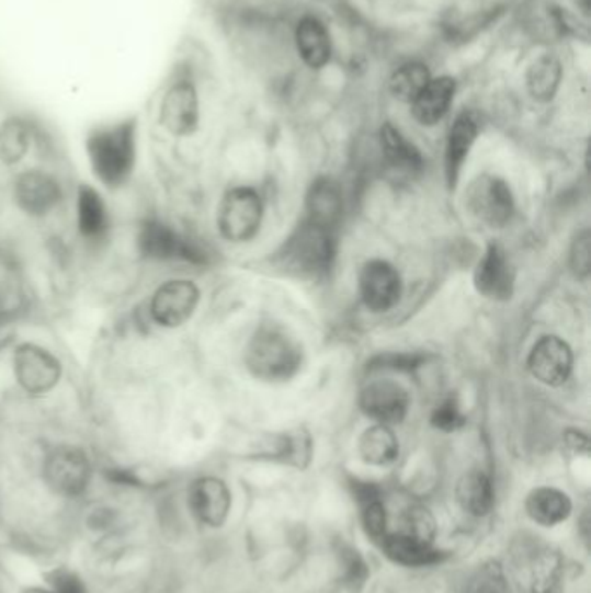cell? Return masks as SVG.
<instances>
[{"label": "cell", "instance_id": "1", "mask_svg": "<svg viewBox=\"0 0 591 593\" xmlns=\"http://www.w3.org/2000/svg\"><path fill=\"white\" fill-rule=\"evenodd\" d=\"M139 124L134 116L95 125L86 136L92 174L107 190H121L133 179L139 151Z\"/></svg>", "mask_w": 591, "mask_h": 593}, {"label": "cell", "instance_id": "2", "mask_svg": "<svg viewBox=\"0 0 591 593\" xmlns=\"http://www.w3.org/2000/svg\"><path fill=\"white\" fill-rule=\"evenodd\" d=\"M336 255V231L304 220L280 247L274 262L288 276L318 282L330 274Z\"/></svg>", "mask_w": 591, "mask_h": 593}, {"label": "cell", "instance_id": "3", "mask_svg": "<svg viewBox=\"0 0 591 593\" xmlns=\"http://www.w3.org/2000/svg\"><path fill=\"white\" fill-rule=\"evenodd\" d=\"M303 362V345L280 324H261L245 347V365L264 383H286L298 374Z\"/></svg>", "mask_w": 591, "mask_h": 593}, {"label": "cell", "instance_id": "4", "mask_svg": "<svg viewBox=\"0 0 591 593\" xmlns=\"http://www.w3.org/2000/svg\"><path fill=\"white\" fill-rule=\"evenodd\" d=\"M137 250L146 261L155 262H190V264H207V250L198 240L178 231L174 226L158 217H146L137 229Z\"/></svg>", "mask_w": 591, "mask_h": 593}, {"label": "cell", "instance_id": "5", "mask_svg": "<svg viewBox=\"0 0 591 593\" xmlns=\"http://www.w3.org/2000/svg\"><path fill=\"white\" fill-rule=\"evenodd\" d=\"M202 118L198 85L190 73H175L167 83L158 104V122L174 137H190Z\"/></svg>", "mask_w": 591, "mask_h": 593}, {"label": "cell", "instance_id": "6", "mask_svg": "<svg viewBox=\"0 0 591 593\" xmlns=\"http://www.w3.org/2000/svg\"><path fill=\"white\" fill-rule=\"evenodd\" d=\"M264 204L259 193L249 186L229 190L217 210V228L220 237L231 243L252 240L261 229Z\"/></svg>", "mask_w": 591, "mask_h": 593}, {"label": "cell", "instance_id": "7", "mask_svg": "<svg viewBox=\"0 0 591 593\" xmlns=\"http://www.w3.org/2000/svg\"><path fill=\"white\" fill-rule=\"evenodd\" d=\"M465 205L471 216L489 228H503L515 210L512 190L497 175H477L465 192Z\"/></svg>", "mask_w": 591, "mask_h": 593}, {"label": "cell", "instance_id": "8", "mask_svg": "<svg viewBox=\"0 0 591 593\" xmlns=\"http://www.w3.org/2000/svg\"><path fill=\"white\" fill-rule=\"evenodd\" d=\"M14 378L30 396L49 395L61 380L62 366L49 349L25 342L13 354Z\"/></svg>", "mask_w": 591, "mask_h": 593}, {"label": "cell", "instance_id": "9", "mask_svg": "<svg viewBox=\"0 0 591 593\" xmlns=\"http://www.w3.org/2000/svg\"><path fill=\"white\" fill-rule=\"evenodd\" d=\"M91 460L82 448L61 444L50 449L44 461V478L54 493L73 498L88 490L91 482Z\"/></svg>", "mask_w": 591, "mask_h": 593}, {"label": "cell", "instance_id": "10", "mask_svg": "<svg viewBox=\"0 0 591 593\" xmlns=\"http://www.w3.org/2000/svg\"><path fill=\"white\" fill-rule=\"evenodd\" d=\"M198 285L191 280H169L151 295L149 316L161 328H179L191 320L200 304Z\"/></svg>", "mask_w": 591, "mask_h": 593}, {"label": "cell", "instance_id": "11", "mask_svg": "<svg viewBox=\"0 0 591 593\" xmlns=\"http://www.w3.org/2000/svg\"><path fill=\"white\" fill-rule=\"evenodd\" d=\"M575 356L564 339L555 335L542 337L531 349L527 369L537 383L548 387H560L571 377Z\"/></svg>", "mask_w": 591, "mask_h": 593}, {"label": "cell", "instance_id": "12", "mask_svg": "<svg viewBox=\"0 0 591 593\" xmlns=\"http://www.w3.org/2000/svg\"><path fill=\"white\" fill-rule=\"evenodd\" d=\"M14 202L26 216L44 217L61 204L62 187L54 175L32 169L14 179Z\"/></svg>", "mask_w": 591, "mask_h": 593}, {"label": "cell", "instance_id": "13", "mask_svg": "<svg viewBox=\"0 0 591 593\" xmlns=\"http://www.w3.org/2000/svg\"><path fill=\"white\" fill-rule=\"evenodd\" d=\"M401 292V274L390 262L375 259L364 264L360 273V294L370 311H389L399 303Z\"/></svg>", "mask_w": 591, "mask_h": 593}, {"label": "cell", "instance_id": "14", "mask_svg": "<svg viewBox=\"0 0 591 593\" xmlns=\"http://www.w3.org/2000/svg\"><path fill=\"white\" fill-rule=\"evenodd\" d=\"M360 408L364 415L390 427L408 415L410 395L393 380H376L361 390Z\"/></svg>", "mask_w": 591, "mask_h": 593}, {"label": "cell", "instance_id": "15", "mask_svg": "<svg viewBox=\"0 0 591 593\" xmlns=\"http://www.w3.org/2000/svg\"><path fill=\"white\" fill-rule=\"evenodd\" d=\"M474 285L486 299L509 300L515 287V270L509 255L497 243H491L477 264Z\"/></svg>", "mask_w": 591, "mask_h": 593}, {"label": "cell", "instance_id": "16", "mask_svg": "<svg viewBox=\"0 0 591 593\" xmlns=\"http://www.w3.org/2000/svg\"><path fill=\"white\" fill-rule=\"evenodd\" d=\"M191 512L205 526L219 527L231 511V491L217 478L196 479L190 488Z\"/></svg>", "mask_w": 591, "mask_h": 593}, {"label": "cell", "instance_id": "17", "mask_svg": "<svg viewBox=\"0 0 591 593\" xmlns=\"http://www.w3.org/2000/svg\"><path fill=\"white\" fill-rule=\"evenodd\" d=\"M77 228L80 237L91 243H100L112 228V219L103 196L89 184H80L77 192Z\"/></svg>", "mask_w": 591, "mask_h": 593}, {"label": "cell", "instance_id": "18", "mask_svg": "<svg viewBox=\"0 0 591 593\" xmlns=\"http://www.w3.org/2000/svg\"><path fill=\"white\" fill-rule=\"evenodd\" d=\"M479 130V121L470 112L456 116L455 124L451 125L446 142V178L450 186H455L458 181L459 172L477 141Z\"/></svg>", "mask_w": 591, "mask_h": 593}, {"label": "cell", "instance_id": "19", "mask_svg": "<svg viewBox=\"0 0 591 593\" xmlns=\"http://www.w3.org/2000/svg\"><path fill=\"white\" fill-rule=\"evenodd\" d=\"M455 94L456 82L451 77L430 80L427 88L411 103L414 121L427 127L439 124L450 112Z\"/></svg>", "mask_w": 591, "mask_h": 593}, {"label": "cell", "instance_id": "20", "mask_svg": "<svg viewBox=\"0 0 591 593\" xmlns=\"http://www.w3.org/2000/svg\"><path fill=\"white\" fill-rule=\"evenodd\" d=\"M380 545L385 556L394 560L396 565L408 566V568L434 566L444 559V554L432 547V544H427L406 533H396V535L387 533Z\"/></svg>", "mask_w": 591, "mask_h": 593}, {"label": "cell", "instance_id": "21", "mask_svg": "<svg viewBox=\"0 0 591 593\" xmlns=\"http://www.w3.org/2000/svg\"><path fill=\"white\" fill-rule=\"evenodd\" d=\"M342 193L339 184L331 179L321 178L312 183L307 193V220L325 228L336 229L342 217Z\"/></svg>", "mask_w": 591, "mask_h": 593}, {"label": "cell", "instance_id": "22", "mask_svg": "<svg viewBox=\"0 0 591 593\" xmlns=\"http://www.w3.org/2000/svg\"><path fill=\"white\" fill-rule=\"evenodd\" d=\"M295 42H297L298 55L304 59L307 67L319 70L330 61V32L318 18L307 16L298 21Z\"/></svg>", "mask_w": 591, "mask_h": 593}, {"label": "cell", "instance_id": "23", "mask_svg": "<svg viewBox=\"0 0 591 593\" xmlns=\"http://www.w3.org/2000/svg\"><path fill=\"white\" fill-rule=\"evenodd\" d=\"M525 511L542 526H555L571 515L572 503L564 491L555 488H537L531 491Z\"/></svg>", "mask_w": 591, "mask_h": 593}, {"label": "cell", "instance_id": "24", "mask_svg": "<svg viewBox=\"0 0 591 593\" xmlns=\"http://www.w3.org/2000/svg\"><path fill=\"white\" fill-rule=\"evenodd\" d=\"M34 141V125L25 116H9L0 124V162L16 166L29 155Z\"/></svg>", "mask_w": 591, "mask_h": 593}, {"label": "cell", "instance_id": "25", "mask_svg": "<svg viewBox=\"0 0 591 593\" xmlns=\"http://www.w3.org/2000/svg\"><path fill=\"white\" fill-rule=\"evenodd\" d=\"M456 497L462 509L474 517L488 515L495 505L491 479L482 470H470L465 474L464 478L459 479Z\"/></svg>", "mask_w": 591, "mask_h": 593}, {"label": "cell", "instance_id": "26", "mask_svg": "<svg viewBox=\"0 0 591 593\" xmlns=\"http://www.w3.org/2000/svg\"><path fill=\"white\" fill-rule=\"evenodd\" d=\"M357 449L366 464L385 467L399 457V441L389 425L376 423L361 434Z\"/></svg>", "mask_w": 591, "mask_h": 593}, {"label": "cell", "instance_id": "27", "mask_svg": "<svg viewBox=\"0 0 591 593\" xmlns=\"http://www.w3.org/2000/svg\"><path fill=\"white\" fill-rule=\"evenodd\" d=\"M525 83L533 100L548 103L554 100L562 83V65L554 55L539 56L527 70Z\"/></svg>", "mask_w": 591, "mask_h": 593}, {"label": "cell", "instance_id": "28", "mask_svg": "<svg viewBox=\"0 0 591 593\" xmlns=\"http://www.w3.org/2000/svg\"><path fill=\"white\" fill-rule=\"evenodd\" d=\"M380 142L382 151L394 169L405 172H417L422 169L423 158L417 146L408 141L394 125L387 124L382 127Z\"/></svg>", "mask_w": 591, "mask_h": 593}, {"label": "cell", "instance_id": "29", "mask_svg": "<svg viewBox=\"0 0 591 593\" xmlns=\"http://www.w3.org/2000/svg\"><path fill=\"white\" fill-rule=\"evenodd\" d=\"M268 457L282 464L294 465L297 469H304L312 458V440L309 432L304 429L283 432L274 437L273 449L269 452Z\"/></svg>", "mask_w": 591, "mask_h": 593}, {"label": "cell", "instance_id": "30", "mask_svg": "<svg viewBox=\"0 0 591 593\" xmlns=\"http://www.w3.org/2000/svg\"><path fill=\"white\" fill-rule=\"evenodd\" d=\"M432 80L429 68L423 62H406L394 71L390 79V92L394 98L405 103H413L418 94L427 88Z\"/></svg>", "mask_w": 591, "mask_h": 593}, {"label": "cell", "instance_id": "31", "mask_svg": "<svg viewBox=\"0 0 591 593\" xmlns=\"http://www.w3.org/2000/svg\"><path fill=\"white\" fill-rule=\"evenodd\" d=\"M340 566H342V581L351 593H360L370 578L368 565L361 557L356 548L348 544H340L337 548Z\"/></svg>", "mask_w": 591, "mask_h": 593}, {"label": "cell", "instance_id": "32", "mask_svg": "<svg viewBox=\"0 0 591 593\" xmlns=\"http://www.w3.org/2000/svg\"><path fill=\"white\" fill-rule=\"evenodd\" d=\"M434 515L430 514L429 509L425 506L413 505L406 511L405 514V532L406 535L413 536V538L422 539L427 544H432V539L435 538Z\"/></svg>", "mask_w": 591, "mask_h": 593}, {"label": "cell", "instance_id": "33", "mask_svg": "<svg viewBox=\"0 0 591 593\" xmlns=\"http://www.w3.org/2000/svg\"><path fill=\"white\" fill-rule=\"evenodd\" d=\"M361 518H363L366 535L376 544H380L382 539L387 535V512H385L382 498L363 503L361 505Z\"/></svg>", "mask_w": 591, "mask_h": 593}, {"label": "cell", "instance_id": "34", "mask_svg": "<svg viewBox=\"0 0 591 593\" xmlns=\"http://www.w3.org/2000/svg\"><path fill=\"white\" fill-rule=\"evenodd\" d=\"M533 593H560V565L557 557L546 556L534 571Z\"/></svg>", "mask_w": 591, "mask_h": 593}, {"label": "cell", "instance_id": "35", "mask_svg": "<svg viewBox=\"0 0 591 593\" xmlns=\"http://www.w3.org/2000/svg\"><path fill=\"white\" fill-rule=\"evenodd\" d=\"M430 422L439 431L455 432L464 427L467 420H465L464 413L459 410L458 401L455 398H447L443 402H439L437 407H435Z\"/></svg>", "mask_w": 591, "mask_h": 593}, {"label": "cell", "instance_id": "36", "mask_svg": "<svg viewBox=\"0 0 591 593\" xmlns=\"http://www.w3.org/2000/svg\"><path fill=\"white\" fill-rule=\"evenodd\" d=\"M569 262H571L572 273H575L579 280H587L588 276H590L591 238L590 231H588V229L579 232L578 237H576V240L572 241Z\"/></svg>", "mask_w": 591, "mask_h": 593}, {"label": "cell", "instance_id": "37", "mask_svg": "<svg viewBox=\"0 0 591 593\" xmlns=\"http://www.w3.org/2000/svg\"><path fill=\"white\" fill-rule=\"evenodd\" d=\"M49 585L54 593H88L83 581L68 569H56L49 574Z\"/></svg>", "mask_w": 591, "mask_h": 593}, {"label": "cell", "instance_id": "38", "mask_svg": "<svg viewBox=\"0 0 591 593\" xmlns=\"http://www.w3.org/2000/svg\"><path fill=\"white\" fill-rule=\"evenodd\" d=\"M423 357L418 354H390V356L378 357L376 368L399 369V372H411L422 365Z\"/></svg>", "mask_w": 591, "mask_h": 593}, {"label": "cell", "instance_id": "39", "mask_svg": "<svg viewBox=\"0 0 591 593\" xmlns=\"http://www.w3.org/2000/svg\"><path fill=\"white\" fill-rule=\"evenodd\" d=\"M564 440H566L567 448L572 449V452L588 453V449H590V441H588L583 432L567 431Z\"/></svg>", "mask_w": 591, "mask_h": 593}, {"label": "cell", "instance_id": "40", "mask_svg": "<svg viewBox=\"0 0 591 593\" xmlns=\"http://www.w3.org/2000/svg\"><path fill=\"white\" fill-rule=\"evenodd\" d=\"M476 593H509L507 586L503 585V580L497 577H489L488 580L480 583Z\"/></svg>", "mask_w": 591, "mask_h": 593}, {"label": "cell", "instance_id": "41", "mask_svg": "<svg viewBox=\"0 0 591 593\" xmlns=\"http://www.w3.org/2000/svg\"><path fill=\"white\" fill-rule=\"evenodd\" d=\"M25 593H54L53 590L29 589Z\"/></svg>", "mask_w": 591, "mask_h": 593}]
</instances>
